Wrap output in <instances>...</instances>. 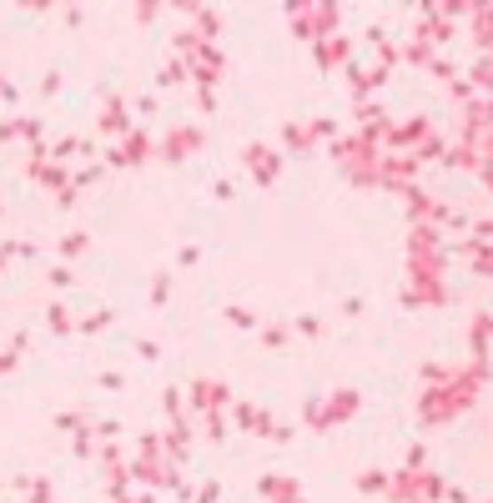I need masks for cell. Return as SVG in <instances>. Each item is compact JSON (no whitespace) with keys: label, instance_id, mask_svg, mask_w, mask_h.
I'll return each instance as SVG.
<instances>
[{"label":"cell","instance_id":"8992f818","mask_svg":"<svg viewBox=\"0 0 493 503\" xmlns=\"http://www.w3.org/2000/svg\"><path fill=\"white\" fill-rule=\"evenodd\" d=\"M192 146H197V131H176L171 136V151H192Z\"/></svg>","mask_w":493,"mask_h":503},{"label":"cell","instance_id":"ba28073f","mask_svg":"<svg viewBox=\"0 0 493 503\" xmlns=\"http://www.w3.org/2000/svg\"><path fill=\"white\" fill-rule=\"evenodd\" d=\"M473 232H478V242H493V217H483V221H473Z\"/></svg>","mask_w":493,"mask_h":503},{"label":"cell","instance_id":"5b68a950","mask_svg":"<svg viewBox=\"0 0 493 503\" xmlns=\"http://www.w3.org/2000/svg\"><path fill=\"white\" fill-rule=\"evenodd\" d=\"M403 56H408V61H418V66H433V61H438V56H433V50L423 46V41H413V46L403 50Z\"/></svg>","mask_w":493,"mask_h":503},{"label":"cell","instance_id":"52a82bcc","mask_svg":"<svg viewBox=\"0 0 493 503\" xmlns=\"http://www.w3.org/2000/svg\"><path fill=\"white\" fill-rule=\"evenodd\" d=\"M383 484H387L383 473H363V478H357V488H363V493H378Z\"/></svg>","mask_w":493,"mask_h":503},{"label":"cell","instance_id":"7a4b0ae2","mask_svg":"<svg viewBox=\"0 0 493 503\" xmlns=\"http://www.w3.org/2000/svg\"><path fill=\"white\" fill-rule=\"evenodd\" d=\"M408 272H413V282H438L443 277V257L438 252H408Z\"/></svg>","mask_w":493,"mask_h":503},{"label":"cell","instance_id":"9c48e42d","mask_svg":"<svg viewBox=\"0 0 493 503\" xmlns=\"http://www.w3.org/2000/svg\"><path fill=\"white\" fill-rule=\"evenodd\" d=\"M489 328H493V313H489Z\"/></svg>","mask_w":493,"mask_h":503},{"label":"cell","instance_id":"3957f363","mask_svg":"<svg viewBox=\"0 0 493 503\" xmlns=\"http://www.w3.org/2000/svg\"><path fill=\"white\" fill-rule=\"evenodd\" d=\"M317 61H323V66L348 61V41H323V46H317Z\"/></svg>","mask_w":493,"mask_h":503},{"label":"cell","instance_id":"277c9868","mask_svg":"<svg viewBox=\"0 0 493 503\" xmlns=\"http://www.w3.org/2000/svg\"><path fill=\"white\" fill-rule=\"evenodd\" d=\"M473 86H483V91H493V56H483V61L473 66Z\"/></svg>","mask_w":493,"mask_h":503},{"label":"cell","instance_id":"6da1fadb","mask_svg":"<svg viewBox=\"0 0 493 503\" xmlns=\"http://www.w3.org/2000/svg\"><path fill=\"white\" fill-rule=\"evenodd\" d=\"M293 20H297V35H327L338 26V5H297Z\"/></svg>","mask_w":493,"mask_h":503}]
</instances>
